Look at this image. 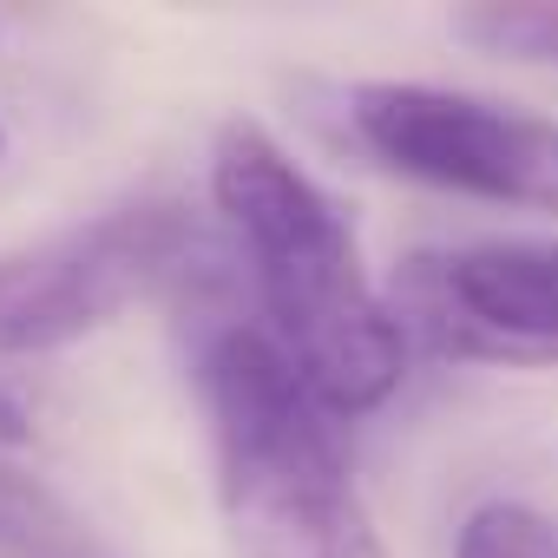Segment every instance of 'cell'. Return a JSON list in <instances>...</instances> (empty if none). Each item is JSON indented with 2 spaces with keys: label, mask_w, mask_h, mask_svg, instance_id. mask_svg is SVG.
I'll return each instance as SVG.
<instances>
[{
  "label": "cell",
  "mask_w": 558,
  "mask_h": 558,
  "mask_svg": "<svg viewBox=\"0 0 558 558\" xmlns=\"http://www.w3.org/2000/svg\"><path fill=\"white\" fill-rule=\"evenodd\" d=\"M210 204L243 256L263 336L336 414H375L408 375V329L368 283L342 204L263 125L230 119L210 151Z\"/></svg>",
  "instance_id": "obj_1"
},
{
  "label": "cell",
  "mask_w": 558,
  "mask_h": 558,
  "mask_svg": "<svg viewBox=\"0 0 558 558\" xmlns=\"http://www.w3.org/2000/svg\"><path fill=\"white\" fill-rule=\"evenodd\" d=\"M217 453V506L236 558H388L342 453V421L263 336L217 323L197 349Z\"/></svg>",
  "instance_id": "obj_2"
},
{
  "label": "cell",
  "mask_w": 558,
  "mask_h": 558,
  "mask_svg": "<svg viewBox=\"0 0 558 558\" xmlns=\"http://www.w3.org/2000/svg\"><path fill=\"white\" fill-rule=\"evenodd\" d=\"M197 223L178 197H132L0 256V362L53 355L112 329L191 269Z\"/></svg>",
  "instance_id": "obj_3"
},
{
  "label": "cell",
  "mask_w": 558,
  "mask_h": 558,
  "mask_svg": "<svg viewBox=\"0 0 558 558\" xmlns=\"http://www.w3.org/2000/svg\"><path fill=\"white\" fill-rule=\"evenodd\" d=\"M349 132L395 178L558 217V119L545 112L421 80H368L349 93Z\"/></svg>",
  "instance_id": "obj_4"
},
{
  "label": "cell",
  "mask_w": 558,
  "mask_h": 558,
  "mask_svg": "<svg viewBox=\"0 0 558 558\" xmlns=\"http://www.w3.org/2000/svg\"><path fill=\"white\" fill-rule=\"evenodd\" d=\"M395 316L453 362L558 368V243L493 236L447 256H414Z\"/></svg>",
  "instance_id": "obj_5"
},
{
  "label": "cell",
  "mask_w": 558,
  "mask_h": 558,
  "mask_svg": "<svg viewBox=\"0 0 558 558\" xmlns=\"http://www.w3.org/2000/svg\"><path fill=\"white\" fill-rule=\"evenodd\" d=\"M447 27L473 53L558 73V8H506V0H493V8H460Z\"/></svg>",
  "instance_id": "obj_6"
},
{
  "label": "cell",
  "mask_w": 558,
  "mask_h": 558,
  "mask_svg": "<svg viewBox=\"0 0 558 558\" xmlns=\"http://www.w3.org/2000/svg\"><path fill=\"white\" fill-rule=\"evenodd\" d=\"M453 558H558V525L525 499H486L466 512Z\"/></svg>",
  "instance_id": "obj_7"
},
{
  "label": "cell",
  "mask_w": 558,
  "mask_h": 558,
  "mask_svg": "<svg viewBox=\"0 0 558 558\" xmlns=\"http://www.w3.org/2000/svg\"><path fill=\"white\" fill-rule=\"evenodd\" d=\"M27 440H34V414L14 381H0V447H27Z\"/></svg>",
  "instance_id": "obj_8"
},
{
  "label": "cell",
  "mask_w": 558,
  "mask_h": 558,
  "mask_svg": "<svg viewBox=\"0 0 558 558\" xmlns=\"http://www.w3.org/2000/svg\"><path fill=\"white\" fill-rule=\"evenodd\" d=\"M21 486H34V480H27V473H14L8 460H0V493H21Z\"/></svg>",
  "instance_id": "obj_9"
},
{
  "label": "cell",
  "mask_w": 558,
  "mask_h": 558,
  "mask_svg": "<svg viewBox=\"0 0 558 558\" xmlns=\"http://www.w3.org/2000/svg\"><path fill=\"white\" fill-rule=\"evenodd\" d=\"M0 158H8V132H0Z\"/></svg>",
  "instance_id": "obj_10"
}]
</instances>
